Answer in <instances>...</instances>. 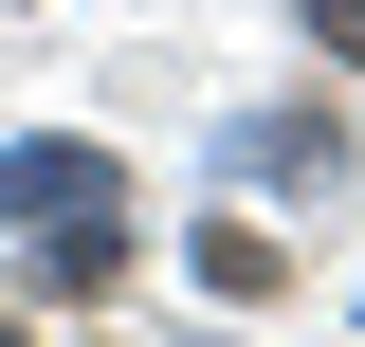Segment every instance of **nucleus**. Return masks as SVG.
<instances>
[{
    "mask_svg": "<svg viewBox=\"0 0 365 347\" xmlns=\"http://www.w3.org/2000/svg\"><path fill=\"white\" fill-rule=\"evenodd\" d=\"M201 293H274V238L256 219H201Z\"/></svg>",
    "mask_w": 365,
    "mask_h": 347,
    "instance_id": "f257e3e1",
    "label": "nucleus"
},
{
    "mask_svg": "<svg viewBox=\"0 0 365 347\" xmlns=\"http://www.w3.org/2000/svg\"><path fill=\"white\" fill-rule=\"evenodd\" d=\"M311 37H329V55H365V0H311Z\"/></svg>",
    "mask_w": 365,
    "mask_h": 347,
    "instance_id": "f03ea898",
    "label": "nucleus"
}]
</instances>
